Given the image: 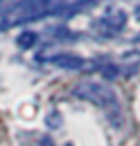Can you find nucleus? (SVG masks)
I'll list each match as a JSON object with an SVG mask.
<instances>
[{"label":"nucleus","mask_w":140,"mask_h":146,"mask_svg":"<svg viewBox=\"0 0 140 146\" xmlns=\"http://www.w3.org/2000/svg\"><path fill=\"white\" fill-rule=\"evenodd\" d=\"M138 18H140V8H138Z\"/></svg>","instance_id":"nucleus-7"},{"label":"nucleus","mask_w":140,"mask_h":146,"mask_svg":"<svg viewBox=\"0 0 140 146\" xmlns=\"http://www.w3.org/2000/svg\"><path fill=\"white\" fill-rule=\"evenodd\" d=\"M49 14L47 8V0H23V2L14 4L6 16H4V25L6 27H14V25H23V23H31L37 18Z\"/></svg>","instance_id":"nucleus-2"},{"label":"nucleus","mask_w":140,"mask_h":146,"mask_svg":"<svg viewBox=\"0 0 140 146\" xmlns=\"http://www.w3.org/2000/svg\"><path fill=\"white\" fill-rule=\"evenodd\" d=\"M45 122H47V126H51V128H59V126L63 124V118H61L59 112H51V114L45 118Z\"/></svg>","instance_id":"nucleus-6"},{"label":"nucleus","mask_w":140,"mask_h":146,"mask_svg":"<svg viewBox=\"0 0 140 146\" xmlns=\"http://www.w3.org/2000/svg\"><path fill=\"white\" fill-rule=\"evenodd\" d=\"M51 61H53L55 65H59V67H65V69H81L85 65L81 57L71 55V53H61V55H57V57H53Z\"/></svg>","instance_id":"nucleus-3"},{"label":"nucleus","mask_w":140,"mask_h":146,"mask_svg":"<svg viewBox=\"0 0 140 146\" xmlns=\"http://www.w3.org/2000/svg\"><path fill=\"white\" fill-rule=\"evenodd\" d=\"M73 94L81 100H87L100 108H112L118 110V102H116V94L114 89H110L106 83L102 81H94V79H83L75 85Z\"/></svg>","instance_id":"nucleus-1"},{"label":"nucleus","mask_w":140,"mask_h":146,"mask_svg":"<svg viewBox=\"0 0 140 146\" xmlns=\"http://www.w3.org/2000/svg\"><path fill=\"white\" fill-rule=\"evenodd\" d=\"M67 146H71V144H67Z\"/></svg>","instance_id":"nucleus-8"},{"label":"nucleus","mask_w":140,"mask_h":146,"mask_svg":"<svg viewBox=\"0 0 140 146\" xmlns=\"http://www.w3.org/2000/svg\"><path fill=\"white\" fill-rule=\"evenodd\" d=\"M35 43H37V33H33V31H25L16 36V45L21 49H31Z\"/></svg>","instance_id":"nucleus-5"},{"label":"nucleus","mask_w":140,"mask_h":146,"mask_svg":"<svg viewBox=\"0 0 140 146\" xmlns=\"http://www.w3.org/2000/svg\"><path fill=\"white\" fill-rule=\"evenodd\" d=\"M102 23L110 25V29H114V31H120L122 27H124V23H126V14L122 12V10H116V8H112V10H108L106 18H104Z\"/></svg>","instance_id":"nucleus-4"}]
</instances>
